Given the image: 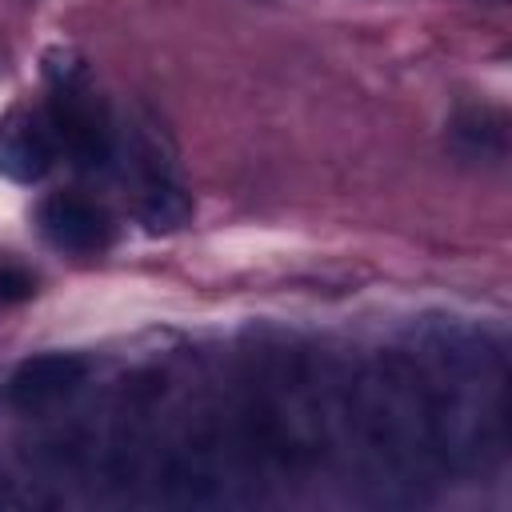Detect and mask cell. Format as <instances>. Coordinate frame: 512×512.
Returning <instances> with one entry per match:
<instances>
[{"label": "cell", "instance_id": "1", "mask_svg": "<svg viewBox=\"0 0 512 512\" xmlns=\"http://www.w3.org/2000/svg\"><path fill=\"white\" fill-rule=\"evenodd\" d=\"M44 76H48L44 108L56 128L60 152L80 168H108L116 160V128L84 60L72 56L68 48H56L44 56Z\"/></svg>", "mask_w": 512, "mask_h": 512}, {"label": "cell", "instance_id": "2", "mask_svg": "<svg viewBox=\"0 0 512 512\" xmlns=\"http://www.w3.org/2000/svg\"><path fill=\"white\" fill-rule=\"evenodd\" d=\"M128 176H132V204L148 232H172L192 220V196L184 192L168 152L152 132L132 128L128 136Z\"/></svg>", "mask_w": 512, "mask_h": 512}, {"label": "cell", "instance_id": "3", "mask_svg": "<svg viewBox=\"0 0 512 512\" xmlns=\"http://www.w3.org/2000/svg\"><path fill=\"white\" fill-rule=\"evenodd\" d=\"M60 156L56 128L44 104L16 100L0 112V172L16 184H36L52 172Z\"/></svg>", "mask_w": 512, "mask_h": 512}, {"label": "cell", "instance_id": "4", "mask_svg": "<svg viewBox=\"0 0 512 512\" xmlns=\"http://www.w3.org/2000/svg\"><path fill=\"white\" fill-rule=\"evenodd\" d=\"M36 224H40L44 240L68 256H100L112 240L108 212L100 204H92L88 196H76V192L44 196L36 208Z\"/></svg>", "mask_w": 512, "mask_h": 512}, {"label": "cell", "instance_id": "5", "mask_svg": "<svg viewBox=\"0 0 512 512\" xmlns=\"http://www.w3.org/2000/svg\"><path fill=\"white\" fill-rule=\"evenodd\" d=\"M88 376V360L76 356V352H40V356H28L12 368L8 376V404L20 408V412H48L56 404H64Z\"/></svg>", "mask_w": 512, "mask_h": 512}, {"label": "cell", "instance_id": "6", "mask_svg": "<svg viewBox=\"0 0 512 512\" xmlns=\"http://www.w3.org/2000/svg\"><path fill=\"white\" fill-rule=\"evenodd\" d=\"M452 152L464 160H504L508 152V128L504 116L492 108H464L448 124Z\"/></svg>", "mask_w": 512, "mask_h": 512}, {"label": "cell", "instance_id": "7", "mask_svg": "<svg viewBox=\"0 0 512 512\" xmlns=\"http://www.w3.org/2000/svg\"><path fill=\"white\" fill-rule=\"evenodd\" d=\"M36 292V280L24 264L16 260H0V304H20Z\"/></svg>", "mask_w": 512, "mask_h": 512}, {"label": "cell", "instance_id": "8", "mask_svg": "<svg viewBox=\"0 0 512 512\" xmlns=\"http://www.w3.org/2000/svg\"><path fill=\"white\" fill-rule=\"evenodd\" d=\"M12 504H20V496H16L12 480H8V472L0 468V508H12Z\"/></svg>", "mask_w": 512, "mask_h": 512}]
</instances>
